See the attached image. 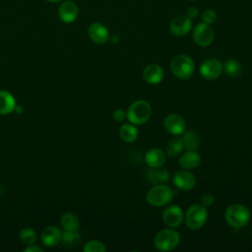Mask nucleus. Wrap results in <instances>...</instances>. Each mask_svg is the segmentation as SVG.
I'll use <instances>...</instances> for the list:
<instances>
[{"instance_id":"nucleus-20","label":"nucleus","mask_w":252,"mask_h":252,"mask_svg":"<svg viewBox=\"0 0 252 252\" xmlns=\"http://www.w3.org/2000/svg\"><path fill=\"white\" fill-rule=\"evenodd\" d=\"M16 99L14 95L5 90L0 91V114L6 115L14 111L16 107Z\"/></svg>"},{"instance_id":"nucleus-2","label":"nucleus","mask_w":252,"mask_h":252,"mask_svg":"<svg viewBox=\"0 0 252 252\" xmlns=\"http://www.w3.org/2000/svg\"><path fill=\"white\" fill-rule=\"evenodd\" d=\"M152 115V106L147 100L138 99L132 102L127 111L126 118L134 125H142L146 123Z\"/></svg>"},{"instance_id":"nucleus-15","label":"nucleus","mask_w":252,"mask_h":252,"mask_svg":"<svg viewBox=\"0 0 252 252\" xmlns=\"http://www.w3.org/2000/svg\"><path fill=\"white\" fill-rule=\"evenodd\" d=\"M40 238L44 245L48 247H53L61 242L62 232L57 226L48 225L43 228Z\"/></svg>"},{"instance_id":"nucleus-9","label":"nucleus","mask_w":252,"mask_h":252,"mask_svg":"<svg viewBox=\"0 0 252 252\" xmlns=\"http://www.w3.org/2000/svg\"><path fill=\"white\" fill-rule=\"evenodd\" d=\"M172 181L175 187L182 191H189L196 185L195 175L187 169L176 171L172 177Z\"/></svg>"},{"instance_id":"nucleus-35","label":"nucleus","mask_w":252,"mask_h":252,"mask_svg":"<svg viewBox=\"0 0 252 252\" xmlns=\"http://www.w3.org/2000/svg\"><path fill=\"white\" fill-rule=\"evenodd\" d=\"M48 2H51V3H56V2H60L62 0H47Z\"/></svg>"},{"instance_id":"nucleus-26","label":"nucleus","mask_w":252,"mask_h":252,"mask_svg":"<svg viewBox=\"0 0 252 252\" xmlns=\"http://www.w3.org/2000/svg\"><path fill=\"white\" fill-rule=\"evenodd\" d=\"M20 239L23 243H25L27 245H31V244H34V242L37 239V235L32 228L26 227L21 230Z\"/></svg>"},{"instance_id":"nucleus-13","label":"nucleus","mask_w":252,"mask_h":252,"mask_svg":"<svg viewBox=\"0 0 252 252\" xmlns=\"http://www.w3.org/2000/svg\"><path fill=\"white\" fill-rule=\"evenodd\" d=\"M58 16L63 23L71 24L77 20L79 16V8L74 1H64L58 8Z\"/></svg>"},{"instance_id":"nucleus-8","label":"nucleus","mask_w":252,"mask_h":252,"mask_svg":"<svg viewBox=\"0 0 252 252\" xmlns=\"http://www.w3.org/2000/svg\"><path fill=\"white\" fill-rule=\"evenodd\" d=\"M215 34L210 25L206 23L198 24L193 30V40L201 47L209 46L214 40Z\"/></svg>"},{"instance_id":"nucleus-27","label":"nucleus","mask_w":252,"mask_h":252,"mask_svg":"<svg viewBox=\"0 0 252 252\" xmlns=\"http://www.w3.org/2000/svg\"><path fill=\"white\" fill-rule=\"evenodd\" d=\"M61 241L68 245V246H74L77 245L80 242V234L77 231H69L64 230L62 232V239Z\"/></svg>"},{"instance_id":"nucleus-16","label":"nucleus","mask_w":252,"mask_h":252,"mask_svg":"<svg viewBox=\"0 0 252 252\" xmlns=\"http://www.w3.org/2000/svg\"><path fill=\"white\" fill-rule=\"evenodd\" d=\"M143 78L151 85L158 84L163 79V69L158 64H149L143 70Z\"/></svg>"},{"instance_id":"nucleus-6","label":"nucleus","mask_w":252,"mask_h":252,"mask_svg":"<svg viewBox=\"0 0 252 252\" xmlns=\"http://www.w3.org/2000/svg\"><path fill=\"white\" fill-rule=\"evenodd\" d=\"M207 218V208L201 204H194L188 208L185 214V222L190 229L198 230L205 224Z\"/></svg>"},{"instance_id":"nucleus-3","label":"nucleus","mask_w":252,"mask_h":252,"mask_svg":"<svg viewBox=\"0 0 252 252\" xmlns=\"http://www.w3.org/2000/svg\"><path fill=\"white\" fill-rule=\"evenodd\" d=\"M175 193L176 192L173 191L168 185L159 183L155 184L150 188L146 195V199L151 206L162 207L172 200Z\"/></svg>"},{"instance_id":"nucleus-12","label":"nucleus","mask_w":252,"mask_h":252,"mask_svg":"<svg viewBox=\"0 0 252 252\" xmlns=\"http://www.w3.org/2000/svg\"><path fill=\"white\" fill-rule=\"evenodd\" d=\"M184 220V214L180 207L176 205L168 206L162 214V220L168 227L179 226Z\"/></svg>"},{"instance_id":"nucleus-34","label":"nucleus","mask_w":252,"mask_h":252,"mask_svg":"<svg viewBox=\"0 0 252 252\" xmlns=\"http://www.w3.org/2000/svg\"><path fill=\"white\" fill-rule=\"evenodd\" d=\"M14 111H16L17 113H21L23 111V106L22 105H16Z\"/></svg>"},{"instance_id":"nucleus-36","label":"nucleus","mask_w":252,"mask_h":252,"mask_svg":"<svg viewBox=\"0 0 252 252\" xmlns=\"http://www.w3.org/2000/svg\"><path fill=\"white\" fill-rule=\"evenodd\" d=\"M191 1H196V0H191Z\"/></svg>"},{"instance_id":"nucleus-14","label":"nucleus","mask_w":252,"mask_h":252,"mask_svg":"<svg viewBox=\"0 0 252 252\" xmlns=\"http://www.w3.org/2000/svg\"><path fill=\"white\" fill-rule=\"evenodd\" d=\"M88 34L92 41L96 44H104L109 39L108 30L101 23H93L88 29Z\"/></svg>"},{"instance_id":"nucleus-22","label":"nucleus","mask_w":252,"mask_h":252,"mask_svg":"<svg viewBox=\"0 0 252 252\" xmlns=\"http://www.w3.org/2000/svg\"><path fill=\"white\" fill-rule=\"evenodd\" d=\"M139 131L136 126L132 123L123 124L119 129V137L123 142L133 143L137 140Z\"/></svg>"},{"instance_id":"nucleus-7","label":"nucleus","mask_w":252,"mask_h":252,"mask_svg":"<svg viewBox=\"0 0 252 252\" xmlns=\"http://www.w3.org/2000/svg\"><path fill=\"white\" fill-rule=\"evenodd\" d=\"M223 72V64L216 58L205 60L200 66V75L207 81L218 79Z\"/></svg>"},{"instance_id":"nucleus-11","label":"nucleus","mask_w":252,"mask_h":252,"mask_svg":"<svg viewBox=\"0 0 252 252\" xmlns=\"http://www.w3.org/2000/svg\"><path fill=\"white\" fill-rule=\"evenodd\" d=\"M192 29V19H190L187 15H179L174 17L170 24L169 30L172 34L176 36H183L187 34Z\"/></svg>"},{"instance_id":"nucleus-10","label":"nucleus","mask_w":252,"mask_h":252,"mask_svg":"<svg viewBox=\"0 0 252 252\" xmlns=\"http://www.w3.org/2000/svg\"><path fill=\"white\" fill-rule=\"evenodd\" d=\"M163 126L168 133L178 136L185 131L186 123L181 115L177 113H170L164 117Z\"/></svg>"},{"instance_id":"nucleus-30","label":"nucleus","mask_w":252,"mask_h":252,"mask_svg":"<svg viewBox=\"0 0 252 252\" xmlns=\"http://www.w3.org/2000/svg\"><path fill=\"white\" fill-rule=\"evenodd\" d=\"M214 201H215L214 196L211 193H206L201 198V205L208 208V207H211L214 204Z\"/></svg>"},{"instance_id":"nucleus-21","label":"nucleus","mask_w":252,"mask_h":252,"mask_svg":"<svg viewBox=\"0 0 252 252\" xmlns=\"http://www.w3.org/2000/svg\"><path fill=\"white\" fill-rule=\"evenodd\" d=\"M181 140L183 143V147L187 151H196L200 146V138L198 134L193 130L184 131L182 134Z\"/></svg>"},{"instance_id":"nucleus-17","label":"nucleus","mask_w":252,"mask_h":252,"mask_svg":"<svg viewBox=\"0 0 252 252\" xmlns=\"http://www.w3.org/2000/svg\"><path fill=\"white\" fill-rule=\"evenodd\" d=\"M146 179L149 183L155 185L159 183H164L169 179V171L161 166L151 167L146 172Z\"/></svg>"},{"instance_id":"nucleus-32","label":"nucleus","mask_w":252,"mask_h":252,"mask_svg":"<svg viewBox=\"0 0 252 252\" xmlns=\"http://www.w3.org/2000/svg\"><path fill=\"white\" fill-rule=\"evenodd\" d=\"M25 252H43V249L35 244H31L24 249Z\"/></svg>"},{"instance_id":"nucleus-19","label":"nucleus","mask_w":252,"mask_h":252,"mask_svg":"<svg viewBox=\"0 0 252 252\" xmlns=\"http://www.w3.org/2000/svg\"><path fill=\"white\" fill-rule=\"evenodd\" d=\"M166 156L163 151L158 148L150 149L145 155V161L150 167H158L164 164Z\"/></svg>"},{"instance_id":"nucleus-23","label":"nucleus","mask_w":252,"mask_h":252,"mask_svg":"<svg viewBox=\"0 0 252 252\" xmlns=\"http://www.w3.org/2000/svg\"><path fill=\"white\" fill-rule=\"evenodd\" d=\"M61 225L64 230L69 231H78L79 228V219L76 215L72 213H66L61 217Z\"/></svg>"},{"instance_id":"nucleus-25","label":"nucleus","mask_w":252,"mask_h":252,"mask_svg":"<svg viewBox=\"0 0 252 252\" xmlns=\"http://www.w3.org/2000/svg\"><path fill=\"white\" fill-rule=\"evenodd\" d=\"M223 71L227 76L235 78L241 74L242 65L235 59H227L223 64Z\"/></svg>"},{"instance_id":"nucleus-18","label":"nucleus","mask_w":252,"mask_h":252,"mask_svg":"<svg viewBox=\"0 0 252 252\" xmlns=\"http://www.w3.org/2000/svg\"><path fill=\"white\" fill-rule=\"evenodd\" d=\"M202 161L201 156L196 151H186L179 158V165L183 169H194L200 165Z\"/></svg>"},{"instance_id":"nucleus-5","label":"nucleus","mask_w":252,"mask_h":252,"mask_svg":"<svg viewBox=\"0 0 252 252\" xmlns=\"http://www.w3.org/2000/svg\"><path fill=\"white\" fill-rule=\"evenodd\" d=\"M180 241L179 233L171 228H164L161 229L157 233L154 239L155 247L159 251H170L176 248Z\"/></svg>"},{"instance_id":"nucleus-33","label":"nucleus","mask_w":252,"mask_h":252,"mask_svg":"<svg viewBox=\"0 0 252 252\" xmlns=\"http://www.w3.org/2000/svg\"><path fill=\"white\" fill-rule=\"evenodd\" d=\"M199 15V10L196 7H190L187 11V16L190 19H195Z\"/></svg>"},{"instance_id":"nucleus-24","label":"nucleus","mask_w":252,"mask_h":252,"mask_svg":"<svg viewBox=\"0 0 252 252\" xmlns=\"http://www.w3.org/2000/svg\"><path fill=\"white\" fill-rule=\"evenodd\" d=\"M183 149H184V147H183L181 138L174 137L167 142L165 150H166V155L169 158H176L182 152Z\"/></svg>"},{"instance_id":"nucleus-31","label":"nucleus","mask_w":252,"mask_h":252,"mask_svg":"<svg viewBox=\"0 0 252 252\" xmlns=\"http://www.w3.org/2000/svg\"><path fill=\"white\" fill-rule=\"evenodd\" d=\"M112 117L115 121L117 122H122L125 118H126V112L124 111V109L121 108H117L113 111L112 113Z\"/></svg>"},{"instance_id":"nucleus-4","label":"nucleus","mask_w":252,"mask_h":252,"mask_svg":"<svg viewBox=\"0 0 252 252\" xmlns=\"http://www.w3.org/2000/svg\"><path fill=\"white\" fill-rule=\"evenodd\" d=\"M170 71L178 79H190L195 71L194 61L186 54H178L170 62Z\"/></svg>"},{"instance_id":"nucleus-28","label":"nucleus","mask_w":252,"mask_h":252,"mask_svg":"<svg viewBox=\"0 0 252 252\" xmlns=\"http://www.w3.org/2000/svg\"><path fill=\"white\" fill-rule=\"evenodd\" d=\"M84 252H104L105 246L98 240H91L84 245Z\"/></svg>"},{"instance_id":"nucleus-29","label":"nucleus","mask_w":252,"mask_h":252,"mask_svg":"<svg viewBox=\"0 0 252 252\" xmlns=\"http://www.w3.org/2000/svg\"><path fill=\"white\" fill-rule=\"evenodd\" d=\"M202 20H203L204 23H206L208 25L214 24L217 21V14H216V12L214 10L208 9V10L203 12Z\"/></svg>"},{"instance_id":"nucleus-1","label":"nucleus","mask_w":252,"mask_h":252,"mask_svg":"<svg viewBox=\"0 0 252 252\" xmlns=\"http://www.w3.org/2000/svg\"><path fill=\"white\" fill-rule=\"evenodd\" d=\"M225 221L233 228H241L250 220V211L242 204H232L224 212Z\"/></svg>"}]
</instances>
